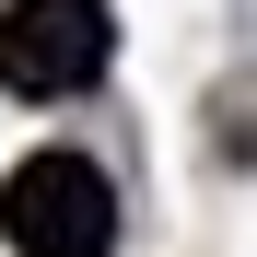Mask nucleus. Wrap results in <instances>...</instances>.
I'll use <instances>...</instances> for the list:
<instances>
[{
	"label": "nucleus",
	"instance_id": "1",
	"mask_svg": "<svg viewBox=\"0 0 257 257\" xmlns=\"http://www.w3.org/2000/svg\"><path fill=\"white\" fill-rule=\"evenodd\" d=\"M0 234H12V257H105V245H117V187H105V164H82V152H24L12 187H0Z\"/></svg>",
	"mask_w": 257,
	"mask_h": 257
},
{
	"label": "nucleus",
	"instance_id": "2",
	"mask_svg": "<svg viewBox=\"0 0 257 257\" xmlns=\"http://www.w3.org/2000/svg\"><path fill=\"white\" fill-rule=\"evenodd\" d=\"M105 0H12L0 12V82L12 94H82V82H105Z\"/></svg>",
	"mask_w": 257,
	"mask_h": 257
}]
</instances>
